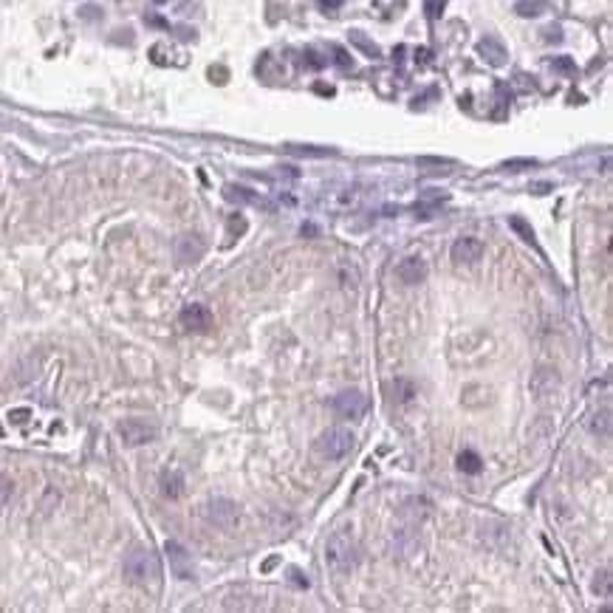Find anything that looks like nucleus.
<instances>
[{"label":"nucleus","mask_w":613,"mask_h":613,"mask_svg":"<svg viewBox=\"0 0 613 613\" xmlns=\"http://www.w3.org/2000/svg\"><path fill=\"white\" fill-rule=\"evenodd\" d=\"M125 577L133 585H155L161 579V562L150 548H133L125 557Z\"/></svg>","instance_id":"obj_1"},{"label":"nucleus","mask_w":613,"mask_h":613,"mask_svg":"<svg viewBox=\"0 0 613 613\" xmlns=\"http://www.w3.org/2000/svg\"><path fill=\"white\" fill-rule=\"evenodd\" d=\"M356 562H359V554H356L354 537L345 535V532H336V535L328 537V542H325V565L334 574H348V571L356 568Z\"/></svg>","instance_id":"obj_2"},{"label":"nucleus","mask_w":613,"mask_h":613,"mask_svg":"<svg viewBox=\"0 0 613 613\" xmlns=\"http://www.w3.org/2000/svg\"><path fill=\"white\" fill-rule=\"evenodd\" d=\"M354 450V436L345 427H331L316 438V453L328 460H342Z\"/></svg>","instance_id":"obj_3"},{"label":"nucleus","mask_w":613,"mask_h":613,"mask_svg":"<svg viewBox=\"0 0 613 613\" xmlns=\"http://www.w3.org/2000/svg\"><path fill=\"white\" fill-rule=\"evenodd\" d=\"M119 436H122V441L128 447H142V444L153 441L155 436H158V430H155L150 421H145V418H128V421L119 424Z\"/></svg>","instance_id":"obj_4"},{"label":"nucleus","mask_w":613,"mask_h":613,"mask_svg":"<svg viewBox=\"0 0 613 613\" xmlns=\"http://www.w3.org/2000/svg\"><path fill=\"white\" fill-rule=\"evenodd\" d=\"M164 551H167V560H170V571H172L178 579H192V577H195L192 554H190V551H187L181 542H175V540H167Z\"/></svg>","instance_id":"obj_5"},{"label":"nucleus","mask_w":613,"mask_h":613,"mask_svg":"<svg viewBox=\"0 0 613 613\" xmlns=\"http://www.w3.org/2000/svg\"><path fill=\"white\" fill-rule=\"evenodd\" d=\"M334 410L342 416V418H362L368 413V398L359 393V390H342L336 398H334Z\"/></svg>","instance_id":"obj_6"},{"label":"nucleus","mask_w":613,"mask_h":613,"mask_svg":"<svg viewBox=\"0 0 613 613\" xmlns=\"http://www.w3.org/2000/svg\"><path fill=\"white\" fill-rule=\"evenodd\" d=\"M178 322H181V328H187V331L207 334V331L212 328V314H210V308L201 306V303H190V306L181 308Z\"/></svg>","instance_id":"obj_7"},{"label":"nucleus","mask_w":613,"mask_h":613,"mask_svg":"<svg viewBox=\"0 0 613 613\" xmlns=\"http://www.w3.org/2000/svg\"><path fill=\"white\" fill-rule=\"evenodd\" d=\"M204 257V240L198 235H181L175 240V260L184 266H192Z\"/></svg>","instance_id":"obj_8"},{"label":"nucleus","mask_w":613,"mask_h":613,"mask_svg":"<svg viewBox=\"0 0 613 613\" xmlns=\"http://www.w3.org/2000/svg\"><path fill=\"white\" fill-rule=\"evenodd\" d=\"M207 517H210V523H215L221 529H230V526H235V520H237V506L232 500L218 498V500H212L207 506Z\"/></svg>","instance_id":"obj_9"},{"label":"nucleus","mask_w":613,"mask_h":613,"mask_svg":"<svg viewBox=\"0 0 613 613\" xmlns=\"http://www.w3.org/2000/svg\"><path fill=\"white\" fill-rule=\"evenodd\" d=\"M396 274H398L401 283L416 286V283H421V280L427 277V263H424L421 257H404V260L396 266Z\"/></svg>","instance_id":"obj_10"},{"label":"nucleus","mask_w":613,"mask_h":613,"mask_svg":"<svg viewBox=\"0 0 613 613\" xmlns=\"http://www.w3.org/2000/svg\"><path fill=\"white\" fill-rule=\"evenodd\" d=\"M453 260L455 263H475V260H480V254H483V243L478 240V237H458L455 243H453Z\"/></svg>","instance_id":"obj_11"},{"label":"nucleus","mask_w":613,"mask_h":613,"mask_svg":"<svg viewBox=\"0 0 613 613\" xmlns=\"http://www.w3.org/2000/svg\"><path fill=\"white\" fill-rule=\"evenodd\" d=\"M478 51H480V57H483L486 63H492V66H503V63H506V48H503L498 40H480V43H478Z\"/></svg>","instance_id":"obj_12"},{"label":"nucleus","mask_w":613,"mask_h":613,"mask_svg":"<svg viewBox=\"0 0 613 613\" xmlns=\"http://www.w3.org/2000/svg\"><path fill=\"white\" fill-rule=\"evenodd\" d=\"M161 492L167 498H181L184 495V475L178 469H167L161 475Z\"/></svg>","instance_id":"obj_13"},{"label":"nucleus","mask_w":613,"mask_h":613,"mask_svg":"<svg viewBox=\"0 0 613 613\" xmlns=\"http://www.w3.org/2000/svg\"><path fill=\"white\" fill-rule=\"evenodd\" d=\"M458 469L460 472H469V475H478V472H480V455H478V453H472V450L460 453Z\"/></svg>","instance_id":"obj_14"},{"label":"nucleus","mask_w":613,"mask_h":613,"mask_svg":"<svg viewBox=\"0 0 613 613\" xmlns=\"http://www.w3.org/2000/svg\"><path fill=\"white\" fill-rule=\"evenodd\" d=\"M545 6H548V0H520V3H517V14L535 17L540 11H545Z\"/></svg>","instance_id":"obj_15"},{"label":"nucleus","mask_w":613,"mask_h":613,"mask_svg":"<svg viewBox=\"0 0 613 613\" xmlns=\"http://www.w3.org/2000/svg\"><path fill=\"white\" fill-rule=\"evenodd\" d=\"M509 227L517 232V235H520L526 243H535V230H532V227H529V224H526L520 215H512V218H509Z\"/></svg>","instance_id":"obj_16"},{"label":"nucleus","mask_w":613,"mask_h":613,"mask_svg":"<svg viewBox=\"0 0 613 613\" xmlns=\"http://www.w3.org/2000/svg\"><path fill=\"white\" fill-rule=\"evenodd\" d=\"M351 40H354V43H356V46H359L365 54H368V57H379V48H376V43H371V40L362 34V31H351Z\"/></svg>","instance_id":"obj_17"},{"label":"nucleus","mask_w":613,"mask_h":613,"mask_svg":"<svg viewBox=\"0 0 613 613\" xmlns=\"http://www.w3.org/2000/svg\"><path fill=\"white\" fill-rule=\"evenodd\" d=\"M224 195H227L230 201H257V198H254L249 190H243V187H227Z\"/></svg>","instance_id":"obj_18"},{"label":"nucleus","mask_w":613,"mask_h":613,"mask_svg":"<svg viewBox=\"0 0 613 613\" xmlns=\"http://www.w3.org/2000/svg\"><path fill=\"white\" fill-rule=\"evenodd\" d=\"M444 3H447V0H424V9H427V17H430V20H436V17H441V11H444Z\"/></svg>","instance_id":"obj_19"},{"label":"nucleus","mask_w":613,"mask_h":613,"mask_svg":"<svg viewBox=\"0 0 613 613\" xmlns=\"http://www.w3.org/2000/svg\"><path fill=\"white\" fill-rule=\"evenodd\" d=\"M292 153H297V155H334V150H328V148H289Z\"/></svg>","instance_id":"obj_20"},{"label":"nucleus","mask_w":613,"mask_h":613,"mask_svg":"<svg viewBox=\"0 0 613 613\" xmlns=\"http://www.w3.org/2000/svg\"><path fill=\"white\" fill-rule=\"evenodd\" d=\"M9 498H11V480L6 475H0V509L9 503Z\"/></svg>","instance_id":"obj_21"},{"label":"nucleus","mask_w":613,"mask_h":613,"mask_svg":"<svg viewBox=\"0 0 613 613\" xmlns=\"http://www.w3.org/2000/svg\"><path fill=\"white\" fill-rule=\"evenodd\" d=\"M551 66H554L557 71H562V74H574V71H577L574 63H571L568 57H557V60H551Z\"/></svg>","instance_id":"obj_22"},{"label":"nucleus","mask_w":613,"mask_h":613,"mask_svg":"<svg viewBox=\"0 0 613 613\" xmlns=\"http://www.w3.org/2000/svg\"><path fill=\"white\" fill-rule=\"evenodd\" d=\"M523 167H535V161H532V158H517V161H506V164H503V170H509V172H517V170H523Z\"/></svg>","instance_id":"obj_23"},{"label":"nucleus","mask_w":613,"mask_h":613,"mask_svg":"<svg viewBox=\"0 0 613 613\" xmlns=\"http://www.w3.org/2000/svg\"><path fill=\"white\" fill-rule=\"evenodd\" d=\"M26 418H29V410H14L11 413V421H17V424H23Z\"/></svg>","instance_id":"obj_24"},{"label":"nucleus","mask_w":613,"mask_h":613,"mask_svg":"<svg viewBox=\"0 0 613 613\" xmlns=\"http://www.w3.org/2000/svg\"><path fill=\"white\" fill-rule=\"evenodd\" d=\"M336 63H339V66H348V63H351V60H348V54H345L342 48H336Z\"/></svg>","instance_id":"obj_25"},{"label":"nucleus","mask_w":613,"mask_h":613,"mask_svg":"<svg viewBox=\"0 0 613 613\" xmlns=\"http://www.w3.org/2000/svg\"><path fill=\"white\" fill-rule=\"evenodd\" d=\"M319 3H322V9H336L342 0H319Z\"/></svg>","instance_id":"obj_26"},{"label":"nucleus","mask_w":613,"mask_h":613,"mask_svg":"<svg viewBox=\"0 0 613 613\" xmlns=\"http://www.w3.org/2000/svg\"><path fill=\"white\" fill-rule=\"evenodd\" d=\"M0 436H3V427H0Z\"/></svg>","instance_id":"obj_27"}]
</instances>
